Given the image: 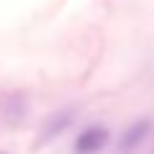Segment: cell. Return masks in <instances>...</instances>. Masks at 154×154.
<instances>
[{"instance_id":"cell-4","label":"cell","mask_w":154,"mask_h":154,"mask_svg":"<svg viewBox=\"0 0 154 154\" xmlns=\"http://www.w3.org/2000/svg\"><path fill=\"white\" fill-rule=\"evenodd\" d=\"M0 154H5V152H0Z\"/></svg>"},{"instance_id":"cell-2","label":"cell","mask_w":154,"mask_h":154,"mask_svg":"<svg viewBox=\"0 0 154 154\" xmlns=\"http://www.w3.org/2000/svg\"><path fill=\"white\" fill-rule=\"evenodd\" d=\"M149 131H152V121H149V118H141V121H134L131 126H128L126 131L121 134V141H118V149H121L123 154L134 152V149H136L139 144H141L144 139L149 136Z\"/></svg>"},{"instance_id":"cell-3","label":"cell","mask_w":154,"mask_h":154,"mask_svg":"<svg viewBox=\"0 0 154 154\" xmlns=\"http://www.w3.org/2000/svg\"><path fill=\"white\" fill-rule=\"evenodd\" d=\"M72 118H75V110L67 108V110H59V113H54L49 118V121H44V131H41V144L51 141L54 136H59L62 131H64L67 126L72 123Z\"/></svg>"},{"instance_id":"cell-1","label":"cell","mask_w":154,"mask_h":154,"mask_svg":"<svg viewBox=\"0 0 154 154\" xmlns=\"http://www.w3.org/2000/svg\"><path fill=\"white\" fill-rule=\"evenodd\" d=\"M108 144V128L103 126H88L75 141L77 154H98L100 149Z\"/></svg>"}]
</instances>
